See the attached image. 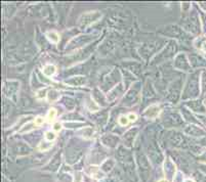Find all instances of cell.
Listing matches in <instances>:
<instances>
[{
  "instance_id": "17",
  "label": "cell",
  "mask_w": 206,
  "mask_h": 182,
  "mask_svg": "<svg viewBox=\"0 0 206 182\" xmlns=\"http://www.w3.org/2000/svg\"><path fill=\"white\" fill-rule=\"evenodd\" d=\"M34 123H35V125L36 126H41L43 123H44V119H43L42 117H37V118H35V120H34Z\"/></svg>"
},
{
  "instance_id": "1",
  "label": "cell",
  "mask_w": 206,
  "mask_h": 182,
  "mask_svg": "<svg viewBox=\"0 0 206 182\" xmlns=\"http://www.w3.org/2000/svg\"><path fill=\"white\" fill-rule=\"evenodd\" d=\"M101 18H102V13H100L99 11L84 13V15L80 18L79 26H81V27L89 26V25H92V24L97 22Z\"/></svg>"
},
{
  "instance_id": "21",
  "label": "cell",
  "mask_w": 206,
  "mask_h": 182,
  "mask_svg": "<svg viewBox=\"0 0 206 182\" xmlns=\"http://www.w3.org/2000/svg\"><path fill=\"white\" fill-rule=\"evenodd\" d=\"M158 182H168V180L167 179H160Z\"/></svg>"
},
{
  "instance_id": "14",
  "label": "cell",
  "mask_w": 206,
  "mask_h": 182,
  "mask_svg": "<svg viewBox=\"0 0 206 182\" xmlns=\"http://www.w3.org/2000/svg\"><path fill=\"white\" fill-rule=\"evenodd\" d=\"M128 122H129V120H128L127 116H120L118 118V124H119L120 126H127L128 125Z\"/></svg>"
},
{
  "instance_id": "9",
  "label": "cell",
  "mask_w": 206,
  "mask_h": 182,
  "mask_svg": "<svg viewBox=\"0 0 206 182\" xmlns=\"http://www.w3.org/2000/svg\"><path fill=\"white\" fill-rule=\"evenodd\" d=\"M86 173L88 174V175H92V176L96 178V175H97V174L100 173V169L96 166H89L88 169L86 170Z\"/></svg>"
},
{
  "instance_id": "2",
  "label": "cell",
  "mask_w": 206,
  "mask_h": 182,
  "mask_svg": "<svg viewBox=\"0 0 206 182\" xmlns=\"http://www.w3.org/2000/svg\"><path fill=\"white\" fill-rule=\"evenodd\" d=\"M159 113H160L159 106L158 104H152V106H150L145 110V116L149 118V119H154V118H156L159 115Z\"/></svg>"
},
{
  "instance_id": "12",
  "label": "cell",
  "mask_w": 206,
  "mask_h": 182,
  "mask_svg": "<svg viewBox=\"0 0 206 182\" xmlns=\"http://www.w3.org/2000/svg\"><path fill=\"white\" fill-rule=\"evenodd\" d=\"M56 115H57V112L56 109H50L48 110V113H47V120L49 121V122H52L56 118Z\"/></svg>"
},
{
  "instance_id": "8",
  "label": "cell",
  "mask_w": 206,
  "mask_h": 182,
  "mask_svg": "<svg viewBox=\"0 0 206 182\" xmlns=\"http://www.w3.org/2000/svg\"><path fill=\"white\" fill-rule=\"evenodd\" d=\"M52 145H53V142H50V141L44 140V141H42V142L39 143L38 148H39L40 150H42V151H46V150H48Z\"/></svg>"
},
{
  "instance_id": "4",
  "label": "cell",
  "mask_w": 206,
  "mask_h": 182,
  "mask_svg": "<svg viewBox=\"0 0 206 182\" xmlns=\"http://www.w3.org/2000/svg\"><path fill=\"white\" fill-rule=\"evenodd\" d=\"M60 92L56 90H49L48 92H47V100H48V102H56L57 99L60 98Z\"/></svg>"
},
{
  "instance_id": "6",
  "label": "cell",
  "mask_w": 206,
  "mask_h": 182,
  "mask_svg": "<svg viewBox=\"0 0 206 182\" xmlns=\"http://www.w3.org/2000/svg\"><path fill=\"white\" fill-rule=\"evenodd\" d=\"M43 75L46 76V77H52L56 74V66L53 65H46L44 68H43Z\"/></svg>"
},
{
  "instance_id": "3",
  "label": "cell",
  "mask_w": 206,
  "mask_h": 182,
  "mask_svg": "<svg viewBox=\"0 0 206 182\" xmlns=\"http://www.w3.org/2000/svg\"><path fill=\"white\" fill-rule=\"evenodd\" d=\"M86 82V79L82 76H77V77H73L71 79H67L65 81L66 84H70V86H78V85H82Z\"/></svg>"
},
{
  "instance_id": "15",
  "label": "cell",
  "mask_w": 206,
  "mask_h": 182,
  "mask_svg": "<svg viewBox=\"0 0 206 182\" xmlns=\"http://www.w3.org/2000/svg\"><path fill=\"white\" fill-rule=\"evenodd\" d=\"M84 134H83V136L85 137V138H90L92 136V133H93V130L90 127H86L85 129H84Z\"/></svg>"
},
{
  "instance_id": "7",
  "label": "cell",
  "mask_w": 206,
  "mask_h": 182,
  "mask_svg": "<svg viewBox=\"0 0 206 182\" xmlns=\"http://www.w3.org/2000/svg\"><path fill=\"white\" fill-rule=\"evenodd\" d=\"M190 135L193 136H204L205 135V131L202 129V128H199L197 126H190Z\"/></svg>"
},
{
  "instance_id": "19",
  "label": "cell",
  "mask_w": 206,
  "mask_h": 182,
  "mask_svg": "<svg viewBox=\"0 0 206 182\" xmlns=\"http://www.w3.org/2000/svg\"><path fill=\"white\" fill-rule=\"evenodd\" d=\"M127 118H128V120H129L130 122H136L137 119V116L136 114H133V113H129V114H128Z\"/></svg>"
},
{
  "instance_id": "18",
  "label": "cell",
  "mask_w": 206,
  "mask_h": 182,
  "mask_svg": "<svg viewBox=\"0 0 206 182\" xmlns=\"http://www.w3.org/2000/svg\"><path fill=\"white\" fill-rule=\"evenodd\" d=\"M202 28H203V31L206 34V13L205 12L202 13Z\"/></svg>"
},
{
  "instance_id": "22",
  "label": "cell",
  "mask_w": 206,
  "mask_h": 182,
  "mask_svg": "<svg viewBox=\"0 0 206 182\" xmlns=\"http://www.w3.org/2000/svg\"><path fill=\"white\" fill-rule=\"evenodd\" d=\"M185 182H194V180H192V179H187Z\"/></svg>"
},
{
  "instance_id": "13",
  "label": "cell",
  "mask_w": 206,
  "mask_h": 182,
  "mask_svg": "<svg viewBox=\"0 0 206 182\" xmlns=\"http://www.w3.org/2000/svg\"><path fill=\"white\" fill-rule=\"evenodd\" d=\"M200 82H201V88L202 90L206 91V69L202 72L201 74V77H200Z\"/></svg>"
},
{
  "instance_id": "5",
  "label": "cell",
  "mask_w": 206,
  "mask_h": 182,
  "mask_svg": "<svg viewBox=\"0 0 206 182\" xmlns=\"http://www.w3.org/2000/svg\"><path fill=\"white\" fill-rule=\"evenodd\" d=\"M46 37L48 38V40L53 44H57L60 42V35L59 33L56 31H49L46 33Z\"/></svg>"
},
{
  "instance_id": "20",
  "label": "cell",
  "mask_w": 206,
  "mask_h": 182,
  "mask_svg": "<svg viewBox=\"0 0 206 182\" xmlns=\"http://www.w3.org/2000/svg\"><path fill=\"white\" fill-rule=\"evenodd\" d=\"M201 49L203 50L204 52H206V39L204 40L203 42H202V44H201Z\"/></svg>"
},
{
  "instance_id": "16",
  "label": "cell",
  "mask_w": 206,
  "mask_h": 182,
  "mask_svg": "<svg viewBox=\"0 0 206 182\" xmlns=\"http://www.w3.org/2000/svg\"><path fill=\"white\" fill-rule=\"evenodd\" d=\"M62 128H63V124L60 123V122L55 123L53 124V126H52V129H53L55 132H60V131L62 130Z\"/></svg>"
},
{
  "instance_id": "10",
  "label": "cell",
  "mask_w": 206,
  "mask_h": 182,
  "mask_svg": "<svg viewBox=\"0 0 206 182\" xmlns=\"http://www.w3.org/2000/svg\"><path fill=\"white\" fill-rule=\"evenodd\" d=\"M35 123L33 122V123H28V124H26V125H24V127L22 128L21 130H20V133H24V132H29V131H32L33 129L35 128Z\"/></svg>"
},
{
  "instance_id": "11",
  "label": "cell",
  "mask_w": 206,
  "mask_h": 182,
  "mask_svg": "<svg viewBox=\"0 0 206 182\" xmlns=\"http://www.w3.org/2000/svg\"><path fill=\"white\" fill-rule=\"evenodd\" d=\"M44 137H45V140L52 142V141L56 138V134L55 131H47V132L44 134Z\"/></svg>"
}]
</instances>
